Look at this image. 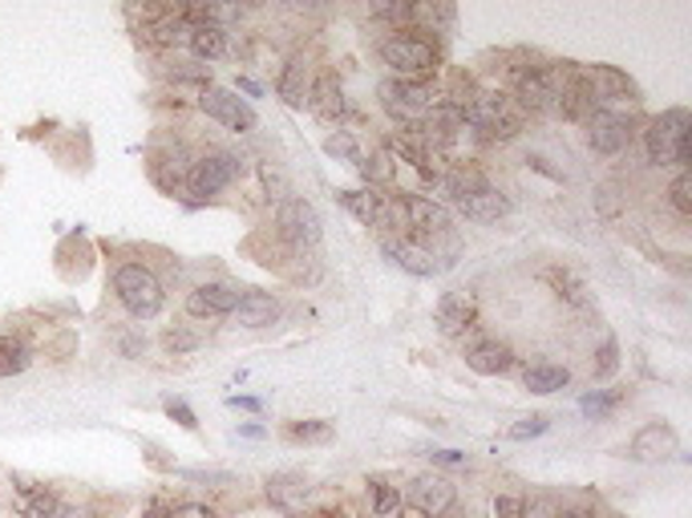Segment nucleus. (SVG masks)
Here are the masks:
<instances>
[{
    "mask_svg": "<svg viewBox=\"0 0 692 518\" xmlns=\"http://www.w3.org/2000/svg\"><path fill=\"white\" fill-rule=\"evenodd\" d=\"M110 288H113V300L126 308V316H135V320H155L162 312V305H167L162 280L155 276L150 263H138V259H126V263L113 268Z\"/></svg>",
    "mask_w": 692,
    "mask_h": 518,
    "instance_id": "obj_1",
    "label": "nucleus"
},
{
    "mask_svg": "<svg viewBox=\"0 0 692 518\" xmlns=\"http://www.w3.org/2000/svg\"><path fill=\"white\" fill-rule=\"evenodd\" d=\"M380 61L389 66L393 78L402 81H429L442 66V53L429 37L405 29V33H393L389 41H380Z\"/></svg>",
    "mask_w": 692,
    "mask_h": 518,
    "instance_id": "obj_2",
    "label": "nucleus"
},
{
    "mask_svg": "<svg viewBox=\"0 0 692 518\" xmlns=\"http://www.w3.org/2000/svg\"><path fill=\"white\" fill-rule=\"evenodd\" d=\"M458 110L466 118V126H474L482 138H514L523 130V110H518L511 93L474 90Z\"/></svg>",
    "mask_w": 692,
    "mask_h": 518,
    "instance_id": "obj_3",
    "label": "nucleus"
},
{
    "mask_svg": "<svg viewBox=\"0 0 692 518\" xmlns=\"http://www.w3.org/2000/svg\"><path fill=\"white\" fill-rule=\"evenodd\" d=\"M689 130L692 118L689 110H664L660 118H652L644 130V150L652 167H681L689 170Z\"/></svg>",
    "mask_w": 692,
    "mask_h": 518,
    "instance_id": "obj_4",
    "label": "nucleus"
},
{
    "mask_svg": "<svg viewBox=\"0 0 692 518\" xmlns=\"http://www.w3.org/2000/svg\"><path fill=\"white\" fill-rule=\"evenodd\" d=\"M377 98L397 126H422L437 106L446 102L434 81H402V78L380 81Z\"/></svg>",
    "mask_w": 692,
    "mask_h": 518,
    "instance_id": "obj_5",
    "label": "nucleus"
},
{
    "mask_svg": "<svg viewBox=\"0 0 692 518\" xmlns=\"http://www.w3.org/2000/svg\"><path fill=\"white\" fill-rule=\"evenodd\" d=\"M239 175H244V158L235 155V150H207V155L190 158V170H187V179H182V187H187L199 203H207V199H215L219 191H227Z\"/></svg>",
    "mask_w": 692,
    "mask_h": 518,
    "instance_id": "obj_6",
    "label": "nucleus"
},
{
    "mask_svg": "<svg viewBox=\"0 0 692 518\" xmlns=\"http://www.w3.org/2000/svg\"><path fill=\"white\" fill-rule=\"evenodd\" d=\"M271 219H276V236L296 251H313L324 236L320 215H316V207L308 203V199H291V195L288 199H279Z\"/></svg>",
    "mask_w": 692,
    "mask_h": 518,
    "instance_id": "obj_7",
    "label": "nucleus"
},
{
    "mask_svg": "<svg viewBox=\"0 0 692 518\" xmlns=\"http://www.w3.org/2000/svg\"><path fill=\"white\" fill-rule=\"evenodd\" d=\"M402 207H405V227H409V239L422 243L425 251L434 248V239H446L454 231V219L442 203L434 199H425V195H402ZM434 256V251H429Z\"/></svg>",
    "mask_w": 692,
    "mask_h": 518,
    "instance_id": "obj_8",
    "label": "nucleus"
},
{
    "mask_svg": "<svg viewBox=\"0 0 692 518\" xmlns=\"http://www.w3.org/2000/svg\"><path fill=\"white\" fill-rule=\"evenodd\" d=\"M199 110L211 118V122L227 126V130H235V135H251L259 126L256 110L239 98V93L231 90H219V86H207V90L199 93Z\"/></svg>",
    "mask_w": 692,
    "mask_h": 518,
    "instance_id": "obj_9",
    "label": "nucleus"
},
{
    "mask_svg": "<svg viewBox=\"0 0 692 518\" xmlns=\"http://www.w3.org/2000/svg\"><path fill=\"white\" fill-rule=\"evenodd\" d=\"M632 142V126L620 110H595L587 113V147L603 158L624 155V147Z\"/></svg>",
    "mask_w": 692,
    "mask_h": 518,
    "instance_id": "obj_10",
    "label": "nucleus"
},
{
    "mask_svg": "<svg viewBox=\"0 0 692 518\" xmlns=\"http://www.w3.org/2000/svg\"><path fill=\"white\" fill-rule=\"evenodd\" d=\"M405 502L422 510L425 518H437V515H446V510L458 507V486L449 482V478H442V474H422V478L409 482Z\"/></svg>",
    "mask_w": 692,
    "mask_h": 518,
    "instance_id": "obj_11",
    "label": "nucleus"
},
{
    "mask_svg": "<svg viewBox=\"0 0 692 518\" xmlns=\"http://www.w3.org/2000/svg\"><path fill=\"white\" fill-rule=\"evenodd\" d=\"M239 292L244 288H235L227 280H211V283H199L195 292L187 296V316L190 320H219V316H231L235 305H239Z\"/></svg>",
    "mask_w": 692,
    "mask_h": 518,
    "instance_id": "obj_12",
    "label": "nucleus"
},
{
    "mask_svg": "<svg viewBox=\"0 0 692 518\" xmlns=\"http://www.w3.org/2000/svg\"><path fill=\"white\" fill-rule=\"evenodd\" d=\"M434 320L442 337H466L469 328H478V300L469 292H446L437 300Z\"/></svg>",
    "mask_w": 692,
    "mask_h": 518,
    "instance_id": "obj_13",
    "label": "nucleus"
},
{
    "mask_svg": "<svg viewBox=\"0 0 692 518\" xmlns=\"http://www.w3.org/2000/svg\"><path fill=\"white\" fill-rule=\"evenodd\" d=\"M380 251L397 263L402 271H409V276H437V271L446 268L437 256H429V251L422 248V243H414L409 236H380Z\"/></svg>",
    "mask_w": 692,
    "mask_h": 518,
    "instance_id": "obj_14",
    "label": "nucleus"
},
{
    "mask_svg": "<svg viewBox=\"0 0 692 518\" xmlns=\"http://www.w3.org/2000/svg\"><path fill=\"white\" fill-rule=\"evenodd\" d=\"M231 320L239 328H271L279 320V300L271 292H259V288H244Z\"/></svg>",
    "mask_w": 692,
    "mask_h": 518,
    "instance_id": "obj_15",
    "label": "nucleus"
},
{
    "mask_svg": "<svg viewBox=\"0 0 692 518\" xmlns=\"http://www.w3.org/2000/svg\"><path fill=\"white\" fill-rule=\"evenodd\" d=\"M313 61L304 53H296L284 66V73H279V81H276V90H279V98L291 106V110H304L308 106V93H313Z\"/></svg>",
    "mask_w": 692,
    "mask_h": 518,
    "instance_id": "obj_16",
    "label": "nucleus"
},
{
    "mask_svg": "<svg viewBox=\"0 0 692 518\" xmlns=\"http://www.w3.org/2000/svg\"><path fill=\"white\" fill-rule=\"evenodd\" d=\"M466 365L482 377H503V372L514 369V352L503 340H469Z\"/></svg>",
    "mask_w": 692,
    "mask_h": 518,
    "instance_id": "obj_17",
    "label": "nucleus"
},
{
    "mask_svg": "<svg viewBox=\"0 0 692 518\" xmlns=\"http://www.w3.org/2000/svg\"><path fill=\"white\" fill-rule=\"evenodd\" d=\"M676 434H672L664 421H652V426H644L632 438V458H640V462H664V458H672L676 454Z\"/></svg>",
    "mask_w": 692,
    "mask_h": 518,
    "instance_id": "obj_18",
    "label": "nucleus"
},
{
    "mask_svg": "<svg viewBox=\"0 0 692 518\" xmlns=\"http://www.w3.org/2000/svg\"><path fill=\"white\" fill-rule=\"evenodd\" d=\"M437 187H442V195H446L449 203H466V199H474V195L491 191L494 182L482 175L478 167H449L442 179H437Z\"/></svg>",
    "mask_w": 692,
    "mask_h": 518,
    "instance_id": "obj_19",
    "label": "nucleus"
},
{
    "mask_svg": "<svg viewBox=\"0 0 692 518\" xmlns=\"http://www.w3.org/2000/svg\"><path fill=\"white\" fill-rule=\"evenodd\" d=\"M268 498L291 518L308 515V502H304L308 498V482H304L300 474H276V478H268Z\"/></svg>",
    "mask_w": 692,
    "mask_h": 518,
    "instance_id": "obj_20",
    "label": "nucleus"
},
{
    "mask_svg": "<svg viewBox=\"0 0 692 518\" xmlns=\"http://www.w3.org/2000/svg\"><path fill=\"white\" fill-rule=\"evenodd\" d=\"M308 110L320 118V122H340L348 113V102H345V90H340V81L336 78H316L313 81V93H308Z\"/></svg>",
    "mask_w": 692,
    "mask_h": 518,
    "instance_id": "obj_21",
    "label": "nucleus"
},
{
    "mask_svg": "<svg viewBox=\"0 0 692 518\" xmlns=\"http://www.w3.org/2000/svg\"><path fill=\"white\" fill-rule=\"evenodd\" d=\"M458 21L454 4H409V29L414 33H449Z\"/></svg>",
    "mask_w": 692,
    "mask_h": 518,
    "instance_id": "obj_22",
    "label": "nucleus"
},
{
    "mask_svg": "<svg viewBox=\"0 0 692 518\" xmlns=\"http://www.w3.org/2000/svg\"><path fill=\"white\" fill-rule=\"evenodd\" d=\"M29 365H33V345L17 332H0V381L29 372Z\"/></svg>",
    "mask_w": 692,
    "mask_h": 518,
    "instance_id": "obj_23",
    "label": "nucleus"
},
{
    "mask_svg": "<svg viewBox=\"0 0 692 518\" xmlns=\"http://www.w3.org/2000/svg\"><path fill=\"white\" fill-rule=\"evenodd\" d=\"M365 498H369V515L373 518H393L397 510H402V486L393 482V478H369L365 482Z\"/></svg>",
    "mask_w": 692,
    "mask_h": 518,
    "instance_id": "obj_24",
    "label": "nucleus"
},
{
    "mask_svg": "<svg viewBox=\"0 0 692 518\" xmlns=\"http://www.w3.org/2000/svg\"><path fill=\"white\" fill-rule=\"evenodd\" d=\"M187 49L199 57V61H219V57L227 53V29H215V24H190Z\"/></svg>",
    "mask_w": 692,
    "mask_h": 518,
    "instance_id": "obj_25",
    "label": "nucleus"
},
{
    "mask_svg": "<svg viewBox=\"0 0 692 518\" xmlns=\"http://www.w3.org/2000/svg\"><path fill=\"white\" fill-rule=\"evenodd\" d=\"M458 211L466 215V219H474V223H498L506 211H511V203H506V195L498 191V187H491V191L474 195V199H466V203H458Z\"/></svg>",
    "mask_w": 692,
    "mask_h": 518,
    "instance_id": "obj_26",
    "label": "nucleus"
},
{
    "mask_svg": "<svg viewBox=\"0 0 692 518\" xmlns=\"http://www.w3.org/2000/svg\"><path fill=\"white\" fill-rule=\"evenodd\" d=\"M523 385L531 394H558V389H567L571 385V372L563 365H551V361H538V365H526L523 369Z\"/></svg>",
    "mask_w": 692,
    "mask_h": 518,
    "instance_id": "obj_27",
    "label": "nucleus"
},
{
    "mask_svg": "<svg viewBox=\"0 0 692 518\" xmlns=\"http://www.w3.org/2000/svg\"><path fill=\"white\" fill-rule=\"evenodd\" d=\"M340 199V207H345L357 223H365V227H377V215H380V199L385 195H377L373 187H365V191H340L336 195Z\"/></svg>",
    "mask_w": 692,
    "mask_h": 518,
    "instance_id": "obj_28",
    "label": "nucleus"
},
{
    "mask_svg": "<svg viewBox=\"0 0 692 518\" xmlns=\"http://www.w3.org/2000/svg\"><path fill=\"white\" fill-rule=\"evenodd\" d=\"M624 401H627L624 389H592V394H583L580 409L592 417V421H603V417H612L615 409L624 406Z\"/></svg>",
    "mask_w": 692,
    "mask_h": 518,
    "instance_id": "obj_29",
    "label": "nucleus"
},
{
    "mask_svg": "<svg viewBox=\"0 0 692 518\" xmlns=\"http://www.w3.org/2000/svg\"><path fill=\"white\" fill-rule=\"evenodd\" d=\"M162 349H167L170 357H190L195 349H202V337L187 325L167 328V332H162Z\"/></svg>",
    "mask_w": 692,
    "mask_h": 518,
    "instance_id": "obj_30",
    "label": "nucleus"
},
{
    "mask_svg": "<svg viewBox=\"0 0 692 518\" xmlns=\"http://www.w3.org/2000/svg\"><path fill=\"white\" fill-rule=\"evenodd\" d=\"M284 434H288V441H316V446L336 438L333 421H320V417H316V421H291Z\"/></svg>",
    "mask_w": 692,
    "mask_h": 518,
    "instance_id": "obj_31",
    "label": "nucleus"
},
{
    "mask_svg": "<svg viewBox=\"0 0 692 518\" xmlns=\"http://www.w3.org/2000/svg\"><path fill=\"white\" fill-rule=\"evenodd\" d=\"M324 150H328V155H336V158H345V162H353V167H360V162H365V155H360V147H357V138L348 135V130H336V135L324 138Z\"/></svg>",
    "mask_w": 692,
    "mask_h": 518,
    "instance_id": "obj_32",
    "label": "nucleus"
},
{
    "mask_svg": "<svg viewBox=\"0 0 692 518\" xmlns=\"http://www.w3.org/2000/svg\"><path fill=\"white\" fill-rule=\"evenodd\" d=\"M692 179H689V170H681L676 179H672V187H669V199H672V211L681 215V219H689L692 215Z\"/></svg>",
    "mask_w": 692,
    "mask_h": 518,
    "instance_id": "obj_33",
    "label": "nucleus"
},
{
    "mask_svg": "<svg viewBox=\"0 0 692 518\" xmlns=\"http://www.w3.org/2000/svg\"><path fill=\"white\" fill-rule=\"evenodd\" d=\"M551 429V421L543 414H535V417H523L518 426H511L506 429V438L511 441H526V438H538V434H547Z\"/></svg>",
    "mask_w": 692,
    "mask_h": 518,
    "instance_id": "obj_34",
    "label": "nucleus"
},
{
    "mask_svg": "<svg viewBox=\"0 0 692 518\" xmlns=\"http://www.w3.org/2000/svg\"><path fill=\"white\" fill-rule=\"evenodd\" d=\"M615 369H620V349H615V340H603V349L595 352L592 361V372L595 377H612Z\"/></svg>",
    "mask_w": 692,
    "mask_h": 518,
    "instance_id": "obj_35",
    "label": "nucleus"
},
{
    "mask_svg": "<svg viewBox=\"0 0 692 518\" xmlns=\"http://www.w3.org/2000/svg\"><path fill=\"white\" fill-rule=\"evenodd\" d=\"M179 478H187V482H199V486H231L235 474L227 470H175Z\"/></svg>",
    "mask_w": 692,
    "mask_h": 518,
    "instance_id": "obj_36",
    "label": "nucleus"
},
{
    "mask_svg": "<svg viewBox=\"0 0 692 518\" xmlns=\"http://www.w3.org/2000/svg\"><path fill=\"white\" fill-rule=\"evenodd\" d=\"M494 518H523V495H498L491 507Z\"/></svg>",
    "mask_w": 692,
    "mask_h": 518,
    "instance_id": "obj_37",
    "label": "nucleus"
},
{
    "mask_svg": "<svg viewBox=\"0 0 692 518\" xmlns=\"http://www.w3.org/2000/svg\"><path fill=\"white\" fill-rule=\"evenodd\" d=\"M162 409H167V417H175L182 429H199V417H195V409H190L187 401H175V397H170Z\"/></svg>",
    "mask_w": 692,
    "mask_h": 518,
    "instance_id": "obj_38",
    "label": "nucleus"
},
{
    "mask_svg": "<svg viewBox=\"0 0 692 518\" xmlns=\"http://www.w3.org/2000/svg\"><path fill=\"white\" fill-rule=\"evenodd\" d=\"M167 518H224L215 507H207V502H182V507L167 510Z\"/></svg>",
    "mask_w": 692,
    "mask_h": 518,
    "instance_id": "obj_39",
    "label": "nucleus"
},
{
    "mask_svg": "<svg viewBox=\"0 0 692 518\" xmlns=\"http://www.w3.org/2000/svg\"><path fill=\"white\" fill-rule=\"evenodd\" d=\"M118 352H122L126 361H138L146 352V340L142 337H118Z\"/></svg>",
    "mask_w": 692,
    "mask_h": 518,
    "instance_id": "obj_40",
    "label": "nucleus"
},
{
    "mask_svg": "<svg viewBox=\"0 0 692 518\" xmlns=\"http://www.w3.org/2000/svg\"><path fill=\"white\" fill-rule=\"evenodd\" d=\"M425 458L434 466H466V454H458V450H429Z\"/></svg>",
    "mask_w": 692,
    "mask_h": 518,
    "instance_id": "obj_41",
    "label": "nucleus"
},
{
    "mask_svg": "<svg viewBox=\"0 0 692 518\" xmlns=\"http://www.w3.org/2000/svg\"><path fill=\"white\" fill-rule=\"evenodd\" d=\"M227 406L244 409V414H259V409H264V401H259V397H227Z\"/></svg>",
    "mask_w": 692,
    "mask_h": 518,
    "instance_id": "obj_42",
    "label": "nucleus"
},
{
    "mask_svg": "<svg viewBox=\"0 0 692 518\" xmlns=\"http://www.w3.org/2000/svg\"><path fill=\"white\" fill-rule=\"evenodd\" d=\"M558 518H595V515L587 507H563L558 510Z\"/></svg>",
    "mask_w": 692,
    "mask_h": 518,
    "instance_id": "obj_43",
    "label": "nucleus"
},
{
    "mask_svg": "<svg viewBox=\"0 0 692 518\" xmlns=\"http://www.w3.org/2000/svg\"><path fill=\"white\" fill-rule=\"evenodd\" d=\"M138 518H167V507H158V502H150V507H146Z\"/></svg>",
    "mask_w": 692,
    "mask_h": 518,
    "instance_id": "obj_44",
    "label": "nucleus"
},
{
    "mask_svg": "<svg viewBox=\"0 0 692 518\" xmlns=\"http://www.w3.org/2000/svg\"><path fill=\"white\" fill-rule=\"evenodd\" d=\"M397 515H402V518H425L422 510H417V507H409V502H402V510H397Z\"/></svg>",
    "mask_w": 692,
    "mask_h": 518,
    "instance_id": "obj_45",
    "label": "nucleus"
},
{
    "mask_svg": "<svg viewBox=\"0 0 692 518\" xmlns=\"http://www.w3.org/2000/svg\"><path fill=\"white\" fill-rule=\"evenodd\" d=\"M239 434H244V438H264V429H259V426H244Z\"/></svg>",
    "mask_w": 692,
    "mask_h": 518,
    "instance_id": "obj_46",
    "label": "nucleus"
},
{
    "mask_svg": "<svg viewBox=\"0 0 692 518\" xmlns=\"http://www.w3.org/2000/svg\"><path fill=\"white\" fill-rule=\"evenodd\" d=\"M437 518H469V515H466V510L454 507V510H446V515H437Z\"/></svg>",
    "mask_w": 692,
    "mask_h": 518,
    "instance_id": "obj_47",
    "label": "nucleus"
}]
</instances>
